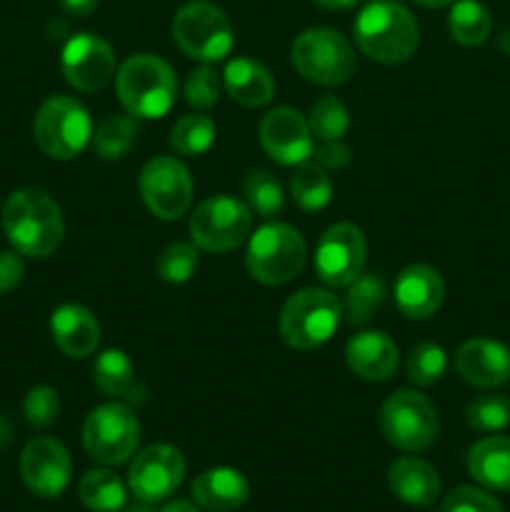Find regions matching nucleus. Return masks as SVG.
<instances>
[{"label":"nucleus","instance_id":"obj_1","mask_svg":"<svg viewBox=\"0 0 510 512\" xmlns=\"http://www.w3.org/2000/svg\"><path fill=\"white\" fill-rule=\"evenodd\" d=\"M3 230L13 250L43 260L58 250L65 233L60 205L38 188L15 190L3 208Z\"/></svg>","mask_w":510,"mask_h":512},{"label":"nucleus","instance_id":"obj_2","mask_svg":"<svg viewBox=\"0 0 510 512\" xmlns=\"http://www.w3.org/2000/svg\"><path fill=\"white\" fill-rule=\"evenodd\" d=\"M360 53L383 65L405 63L420 45L415 15L395 0H373L360 10L353 25Z\"/></svg>","mask_w":510,"mask_h":512},{"label":"nucleus","instance_id":"obj_3","mask_svg":"<svg viewBox=\"0 0 510 512\" xmlns=\"http://www.w3.org/2000/svg\"><path fill=\"white\" fill-rule=\"evenodd\" d=\"M115 90L125 113L140 120H155L170 113L178 95L173 68L160 55H130L115 73Z\"/></svg>","mask_w":510,"mask_h":512},{"label":"nucleus","instance_id":"obj_4","mask_svg":"<svg viewBox=\"0 0 510 512\" xmlns=\"http://www.w3.org/2000/svg\"><path fill=\"white\" fill-rule=\"evenodd\" d=\"M173 40L188 58L213 65L228 58L233 50L235 28L215 3L190 0L173 15Z\"/></svg>","mask_w":510,"mask_h":512},{"label":"nucleus","instance_id":"obj_5","mask_svg":"<svg viewBox=\"0 0 510 512\" xmlns=\"http://www.w3.org/2000/svg\"><path fill=\"white\" fill-rule=\"evenodd\" d=\"M343 320V303L330 290H298L280 310V338L293 350H315L328 343Z\"/></svg>","mask_w":510,"mask_h":512},{"label":"nucleus","instance_id":"obj_6","mask_svg":"<svg viewBox=\"0 0 510 512\" xmlns=\"http://www.w3.org/2000/svg\"><path fill=\"white\" fill-rule=\"evenodd\" d=\"M33 138L48 158L73 160L93 140V120L80 100L53 95L35 113Z\"/></svg>","mask_w":510,"mask_h":512},{"label":"nucleus","instance_id":"obj_7","mask_svg":"<svg viewBox=\"0 0 510 512\" xmlns=\"http://www.w3.org/2000/svg\"><path fill=\"white\" fill-rule=\"evenodd\" d=\"M305 240L293 225L265 223L250 235L245 265L253 280L263 285H285L300 275L305 265Z\"/></svg>","mask_w":510,"mask_h":512},{"label":"nucleus","instance_id":"obj_8","mask_svg":"<svg viewBox=\"0 0 510 512\" xmlns=\"http://www.w3.org/2000/svg\"><path fill=\"white\" fill-rule=\"evenodd\" d=\"M295 70L308 83L340 85L355 73V50L333 28H310L295 38L290 48Z\"/></svg>","mask_w":510,"mask_h":512},{"label":"nucleus","instance_id":"obj_9","mask_svg":"<svg viewBox=\"0 0 510 512\" xmlns=\"http://www.w3.org/2000/svg\"><path fill=\"white\" fill-rule=\"evenodd\" d=\"M380 430L393 448L423 453L438 440L440 420L425 395L415 390H398L380 408Z\"/></svg>","mask_w":510,"mask_h":512},{"label":"nucleus","instance_id":"obj_10","mask_svg":"<svg viewBox=\"0 0 510 512\" xmlns=\"http://www.w3.org/2000/svg\"><path fill=\"white\" fill-rule=\"evenodd\" d=\"M140 443L138 415L125 403H108L85 418V453L103 465H123L135 455Z\"/></svg>","mask_w":510,"mask_h":512},{"label":"nucleus","instance_id":"obj_11","mask_svg":"<svg viewBox=\"0 0 510 512\" xmlns=\"http://www.w3.org/2000/svg\"><path fill=\"white\" fill-rule=\"evenodd\" d=\"M190 238L200 250L228 253L245 243L253 228V213L233 195H215L203 200L190 215Z\"/></svg>","mask_w":510,"mask_h":512},{"label":"nucleus","instance_id":"obj_12","mask_svg":"<svg viewBox=\"0 0 510 512\" xmlns=\"http://www.w3.org/2000/svg\"><path fill=\"white\" fill-rule=\"evenodd\" d=\"M138 190L145 208L160 220H178L193 203V178L173 155L148 160L140 170Z\"/></svg>","mask_w":510,"mask_h":512},{"label":"nucleus","instance_id":"obj_13","mask_svg":"<svg viewBox=\"0 0 510 512\" xmlns=\"http://www.w3.org/2000/svg\"><path fill=\"white\" fill-rule=\"evenodd\" d=\"M368 243L358 225L335 223L320 235L315 248V273L328 288H348L365 268Z\"/></svg>","mask_w":510,"mask_h":512},{"label":"nucleus","instance_id":"obj_14","mask_svg":"<svg viewBox=\"0 0 510 512\" xmlns=\"http://www.w3.org/2000/svg\"><path fill=\"white\" fill-rule=\"evenodd\" d=\"M185 478V458L173 445H148L135 455L128 470V490L143 505L168 500Z\"/></svg>","mask_w":510,"mask_h":512},{"label":"nucleus","instance_id":"obj_15","mask_svg":"<svg viewBox=\"0 0 510 512\" xmlns=\"http://www.w3.org/2000/svg\"><path fill=\"white\" fill-rule=\"evenodd\" d=\"M60 68L65 80L80 93H98L113 80L115 75V53L95 33H75L63 45Z\"/></svg>","mask_w":510,"mask_h":512},{"label":"nucleus","instance_id":"obj_16","mask_svg":"<svg viewBox=\"0 0 510 512\" xmlns=\"http://www.w3.org/2000/svg\"><path fill=\"white\" fill-rule=\"evenodd\" d=\"M20 475L30 493L40 498H60L73 478V463L63 443L53 438H33L20 455Z\"/></svg>","mask_w":510,"mask_h":512},{"label":"nucleus","instance_id":"obj_17","mask_svg":"<svg viewBox=\"0 0 510 512\" xmlns=\"http://www.w3.org/2000/svg\"><path fill=\"white\" fill-rule=\"evenodd\" d=\"M260 145L280 165H300L313 155V133L308 118L295 108H275L260 120Z\"/></svg>","mask_w":510,"mask_h":512},{"label":"nucleus","instance_id":"obj_18","mask_svg":"<svg viewBox=\"0 0 510 512\" xmlns=\"http://www.w3.org/2000/svg\"><path fill=\"white\" fill-rule=\"evenodd\" d=\"M455 370L475 388H500L510 380V350L490 338H473L455 353Z\"/></svg>","mask_w":510,"mask_h":512},{"label":"nucleus","instance_id":"obj_19","mask_svg":"<svg viewBox=\"0 0 510 512\" xmlns=\"http://www.w3.org/2000/svg\"><path fill=\"white\" fill-rule=\"evenodd\" d=\"M445 283L430 265H410L395 280V305L410 320H428L440 310Z\"/></svg>","mask_w":510,"mask_h":512},{"label":"nucleus","instance_id":"obj_20","mask_svg":"<svg viewBox=\"0 0 510 512\" xmlns=\"http://www.w3.org/2000/svg\"><path fill=\"white\" fill-rule=\"evenodd\" d=\"M348 368L368 383H385L398 370V345L383 330H365L345 345Z\"/></svg>","mask_w":510,"mask_h":512},{"label":"nucleus","instance_id":"obj_21","mask_svg":"<svg viewBox=\"0 0 510 512\" xmlns=\"http://www.w3.org/2000/svg\"><path fill=\"white\" fill-rule=\"evenodd\" d=\"M50 335H53L60 353L75 360L88 358L100 345L98 318L85 305L78 303H65L53 310V315H50Z\"/></svg>","mask_w":510,"mask_h":512},{"label":"nucleus","instance_id":"obj_22","mask_svg":"<svg viewBox=\"0 0 510 512\" xmlns=\"http://www.w3.org/2000/svg\"><path fill=\"white\" fill-rule=\"evenodd\" d=\"M193 503L205 512H233L243 508L250 495L245 475L235 468H210L190 485Z\"/></svg>","mask_w":510,"mask_h":512},{"label":"nucleus","instance_id":"obj_23","mask_svg":"<svg viewBox=\"0 0 510 512\" xmlns=\"http://www.w3.org/2000/svg\"><path fill=\"white\" fill-rule=\"evenodd\" d=\"M388 488L405 505L428 508V505H433L438 500L440 478L433 465L408 455V458H398L390 465Z\"/></svg>","mask_w":510,"mask_h":512},{"label":"nucleus","instance_id":"obj_24","mask_svg":"<svg viewBox=\"0 0 510 512\" xmlns=\"http://www.w3.org/2000/svg\"><path fill=\"white\" fill-rule=\"evenodd\" d=\"M223 88L230 100L243 108H263L273 100L275 80L263 63L250 58H233L225 65Z\"/></svg>","mask_w":510,"mask_h":512},{"label":"nucleus","instance_id":"obj_25","mask_svg":"<svg viewBox=\"0 0 510 512\" xmlns=\"http://www.w3.org/2000/svg\"><path fill=\"white\" fill-rule=\"evenodd\" d=\"M468 473L478 485L498 493H510V438L493 435L470 448Z\"/></svg>","mask_w":510,"mask_h":512},{"label":"nucleus","instance_id":"obj_26","mask_svg":"<svg viewBox=\"0 0 510 512\" xmlns=\"http://www.w3.org/2000/svg\"><path fill=\"white\" fill-rule=\"evenodd\" d=\"M80 503L93 512H118L125 508L128 490L123 480L108 468H95L80 478L78 485Z\"/></svg>","mask_w":510,"mask_h":512},{"label":"nucleus","instance_id":"obj_27","mask_svg":"<svg viewBox=\"0 0 510 512\" xmlns=\"http://www.w3.org/2000/svg\"><path fill=\"white\" fill-rule=\"evenodd\" d=\"M290 195L300 210L315 213V210L328 208L330 198H333V180L323 165L310 158L295 165V173L290 178Z\"/></svg>","mask_w":510,"mask_h":512},{"label":"nucleus","instance_id":"obj_28","mask_svg":"<svg viewBox=\"0 0 510 512\" xmlns=\"http://www.w3.org/2000/svg\"><path fill=\"white\" fill-rule=\"evenodd\" d=\"M385 288L383 275L378 273H360L353 283L348 285L343 303V315L350 325H365L373 320V315L383 308Z\"/></svg>","mask_w":510,"mask_h":512},{"label":"nucleus","instance_id":"obj_29","mask_svg":"<svg viewBox=\"0 0 510 512\" xmlns=\"http://www.w3.org/2000/svg\"><path fill=\"white\" fill-rule=\"evenodd\" d=\"M493 18L480 0H455L448 15V33L455 43L475 48L488 40Z\"/></svg>","mask_w":510,"mask_h":512},{"label":"nucleus","instance_id":"obj_30","mask_svg":"<svg viewBox=\"0 0 510 512\" xmlns=\"http://www.w3.org/2000/svg\"><path fill=\"white\" fill-rule=\"evenodd\" d=\"M93 383L108 398H128L135 388V365L123 350H103L93 363Z\"/></svg>","mask_w":510,"mask_h":512},{"label":"nucleus","instance_id":"obj_31","mask_svg":"<svg viewBox=\"0 0 510 512\" xmlns=\"http://www.w3.org/2000/svg\"><path fill=\"white\" fill-rule=\"evenodd\" d=\"M140 125L133 115H105L93 133L95 150L105 160H120L138 143Z\"/></svg>","mask_w":510,"mask_h":512},{"label":"nucleus","instance_id":"obj_32","mask_svg":"<svg viewBox=\"0 0 510 512\" xmlns=\"http://www.w3.org/2000/svg\"><path fill=\"white\" fill-rule=\"evenodd\" d=\"M215 135H218V128H215L213 118H208L205 113L183 115L170 130V148L185 158H198L213 148Z\"/></svg>","mask_w":510,"mask_h":512},{"label":"nucleus","instance_id":"obj_33","mask_svg":"<svg viewBox=\"0 0 510 512\" xmlns=\"http://www.w3.org/2000/svg\"><path fill=\"white\" fill-rule=\"evenodd\" d=\"M308 128L313 133V140L318 143H333L343 140V135L350 128V113L345 103L335 95H323L310 105Z\"/></svg>","mask_w":510,"mask_h":512},{"label":"nucleus","instance_id":"obj_34","mask_svg":"<svg viewBox=\"0 0 510 512\" xmlns=\"http://www.w3.org/2000/svg\"><path fill=\"white\" fill-rule=\"evenodd\" d=\"M243 193L245 205L250 208V213L260 215V218H275V215L283 210V185H280L278 178L270 175L268 170H253V173L245 178Z\"/></svg>","mask_w":510,"mask_h":512},{"label":"nucleus","instance_id":"obj_35","mask_svg":"<svg viewBox=\"0 0 510 512\" xmlns=\"http://www.w3.org/2000/svg\"><path fill=\"white\" fill-rule=\"evenodd\" d=\"M465 423L478 433H500L510 428V398L505 395H480L465 408Z\"/></svg>","mask_w":510,"mask_h":512},{"label":"nucleus","instance_id":"obj_36","mask_svg":"<svg viewBox=\"0 0 510 512\" xmlns=\"http://www.w3.org/2000/svg\"><path fill=\"white\" fill-rule=\"evenodd\" d=\"M198 245L195 243H170L163 253L158 255V263H155V273L165 283H188L195 275L200 263Z\"/></svg>","mask_w":510,"mask_h":512},{"label":"nucleus","instance_id":"obj_37","mask_svg":"<svg viewBox=\"0 0 510 512\" xmlns=\"http://www.w3.org/2000/svg\"><path fill=\"white\" fill-rule=\"evenodd\" d=\"M445 368H448V355H445V350L435 343H420L410 350L405 373H408V380L413 385L428 388V385H435L443 378Z\"/></svg>","mask_w":510,"mask_h":512},{"label":"nucleus","instance_id":"obj_38","mask_svg":"<svg viewBox=\"0 0 510 512\" xmlns=\"http://www.w3.org/2000/svg\"><path fill=\"white\" fill-rule=\"evenodd\" d=\"M220 88H223L220 75L210 65H200L185 80V103L203 113V110H210L218 103Z\"/></svg>","mask_w":510,"mask_h":512},{"label":"nucleus","instance_id":"obj_39","mask_svg":"<svg viewBox=\"0 0 510 512\" xmlns=\"http://www.w3.org/2000/svg\"><path fill=\"white\" fill-rule=\"evenodd\" d=\"M25 420H28L33 428L43 430L58 420L60 415V398L50 385H35L28 395H25L23 403Z\"/></svg>","mask_w":510,"mask_h":512},{"label":"nucleus","instance_id":"obj_40","mask_svg":"<svg viewBox=\"0 0 510 512\" xmlns=\"http://www.w3.org/2000/svg\"><path fill=\"white\" fill-rule=\"evenodd\" d=\"M440 512H505L503 505L493 498L490 493L480 488H470V485H460V488L450 490L445 495Z\"/></svg>","mask_w":510,"mask_h":512},{"label":"nucleus","instance_id":"obj_41","mask_svg":"<svg viewBox=\"0 0 510 512\" xmlns=\"http://www.w3.org/2000/svg\"><path fill=\"white\" fill-rule=\"evenodd\" d=\"M310 158L325 170H343L350 163V148L343 140H333V143H320L313 148Z\"/></svg>","mask_w":510,"mask_h":512},{"label":"nucleus","instance_id":"obj_42","mask_svg":"<svg viewBox=\"0 0 510 512\" xmlns=\"http://www.w3.org/2000/svg\"><path fill=\"white\" fill-rule=\"evenodd\" d=\"M25 275L23 258L18 250H0V293H10L18 288Z\"/></svg>","mask_w":510,"mask_h":512},{"label":"nucleus","instance_id":"obj_43","mask_svg":"<svg viewBox=\"0 0 510 512\" xmlns=\"http://www.w3.org/2000/svg\"><path fill=\"white\" fill-rule=\"evenodd\" d=\"M58 3L60 8L68 15H73V18H88V15L95 13L100 0H58Z\"/></svg>","mask_w":510,"mask_h":512},{"label":"nucleus","instance_id":"obj_44","mask_svg":"<svg viewBox=\"0 0 510 512\" xmlns=\"http://www.w3.org/2000/svg\"><path fill=\"white\" fill-rule=\"evenodd\" d=\"M313 3L325 10H348L353 8L355 3H360V0H313Z\"/></svg>","mask_w":510,"mask_h":512},{"label":"nucleus","instance_id":"obj_45","mask_svg":"<svg viewBox=\"0 0 510 512\" xmlns=\"http://www.w3.org/2000/svg\"><path fill=\"white\" fill-rule=\"evenodd\" d=\"M160 512H200L198 505L188 503V500H170L168 505H163Z\"/></svg>","mask_w":510,"mask_h":512},{"label":"nucleus","instance_id":"obj_46","mask_svg":"<svg viewBox=\"0 0 510 512\" xmlns=\"http://www.w3.org/2000/svg\"><path fill=\"white\" fill-rule=\"evenodd\" d=\"M10 440H13V425H10L8 418H3V415H0V448H5Z\"/></svg>","mask_w":510,"mask_h":512},{"label":"nucleus","instance_id":"obj_47","mask_svg":"<svg viewBox=\"0 0 510 512\" xmlns=\"http://www.w3.org/2000/svg\"><path fill=\"white\" fill-rule=\"evenodd\" d=\"M423 8H445V5H453L455 0H415Z\"/></svg>","mask_w":510,"mask_h":512},{"label":"nucleus","instance_id":"obj_48","mask_svg":"<svg viewBox=\"0 0 510 512\" xmlns=\"http://www.w3.org/2000/svg\"><path fill=\"white\" fill-rule=\"evenodd\" d=\"M498 45H500V48H503V50H505V53H508V55H510V28H508V30H503V35H500Z\"/></svg>","mask_w":510,"mask_h":512}]
</instances>
